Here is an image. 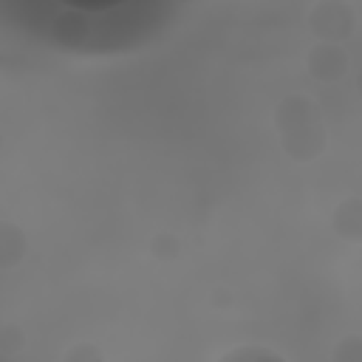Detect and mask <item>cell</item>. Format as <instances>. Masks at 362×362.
Here are the masks:
<instances>
[{
  "label": "cell",
  "mask_w": 362,
  "mask_h": 362,
  "mask_svg": "<svg viewBox=\"0 0 362 362\" xmlns=\"http://www.w3.org/2000/svg\"><path fill=\"white\" fill-rule=\"evenodd\" d=\"M331 362H362V337H345L334 345Z\"/></svg>",
  "instance_id": "obj_8"
},
{
  "label": "cell",
  "mask_w": 362,
  "mask_h": 362,
  "mask_svg": "<svg viewBox=\"0 0 362 362\" xmlns=\"http://www.w3.org/2000/svg\"><path fill=\"white\" fill-rule=\"evenodd\" d=\"M25 252V238L17 232L14 223H3L0 226V266L8 269L14 266Z\"/></svg>",
  "instance_id": "obj_6"
},
{
  "label": "cell",
  "mask_w": 362,
  "mask_h": 362,
  "mask_svg": "<svg viewBox=\"0 0 362 362\" xmlns=\"http://www.w3.org/2000/svg\"><path fill=\"white\" fill-rule=\"evenodd\" d=\"M272 119L288 158L311 161L325 150V124H322L320 107L308 96L294 93L280 99Z\"/></svg>",
  "instance_id": "obj_2"
},
{
  "label": "cell",
  "mask_w": 362,
  "mask_h": 362,
  "mask_svg": "<svg viewBox=\"0 0 362 362\" xmlns=\"http://www.w3.org/2000/svg\"><path fill=\"white\" fill-rule=\"evenodd\" d=\"M218 362H286L277 351L272 348H260V345H238L232 351H226Z\"/></svg>",
  "instance_id": "obj_7"
},
{
  "label": "cell",
  "mask_w": 362,
  "mask_h": 362,
  "mask_svg": "<svg viewBox=\"0 0 362 362\" xmlns=\"http://www.w3.org/2000/svg\"><path fill=\"white\" fill-rule=\"evenodd\" d=\"M153 252H156V257H175V255H178V238L170 235V232L158 235V238L153 240Z\"/></svg>",
  "instance_id": "obj_10"
},
{
  "label": "cell",
  "mask_w": 362,
  "mask_h": 362,
  "mask_svg": "<svg viewBox=\"0 0 362 362\" xmlns=\"http://www.w3.org/2000/svg\"><path fill=\"white\" fill-rule=\"evenodd\" d=\"M334 229L345 240H362V198H345L334 209Z\"/></svg>",
  "instance_id": "obj_5"
},
{
  "label": "cell",
  "mask_w": 362,
  "mask_h": 362,
  "mask_svg": "<svg viewBox=\"0 0 362 362\" xmlns=\"http://www.w3.org/2000/svg\"><path fill=\"white\" fill-rule=\"evenodd\" d=\"M62 362H105V356H102V351H99L96 345H90V342H79V345L68 348V354H65Z\"/></svg>",
  "instance_id": "obj_9"
},
{
  "label": "cell",
  "mask_w": 362,
  "mask_h": 362,
  "mask_svg": "<svg viewBox=\"0 0 362 362\" xmlns=\"http://www.w3.org/2000/svg\"><path fill=\"white\" fill-rule=\"evenodd\" d=\"M3 14L37 42L79 57L127 54L153 42L178 14L175 3L141 0L105 8L54 3V0H8Z\"/></svg>",
  "instance_id": "obj_1"
},
{
  "label": "cell",
  "mask_w": 362,
  "mask_h": 362,
  "mask_svg": "<svg viewBox=\"0 0 362 362\" xmlns=\"http://www.w3.org/2000/svg\"><path fill=\"white\" fill-rule=\"evenodd\" d=\"M356 82H359V90H362V71H359V76H356Z\"/></svg>",
  "instance_id": "obj_11"
},
{
  "label": "cell",
  "mask_w": 362,
  "mask_h": 362,
  "mask_svg": "<svg viewBox=\"0 0 362 362\" xmlns=\"http://www.w3.org/2000/svg\"><path fill=\"white\" fill-rule=\"evenodd\" d=\"M354 8L348 3H339V0H325V3H317L311 11H308V25L311 31L317 34L320 42H337L342 45V40L351 37L354 31Z\"/></svg>",
  "instance_id": "obj_3"
},
{
  "label": "cell",
  "mask_w": 362,
  "mask_h": 362,
  "mask_svg": "<svg viewBox=\"0 0 362 362\" xmlns=\"http://www.w3.org/2000/svg\"><path fill=\"white\" fill-rule=\"evenodd\" d=\"M308 74L320 82H337L348 68V54L337 42H317L305 57Z\"/></svg>",
  "instance_id": "obj_4"
}]
</instances>
